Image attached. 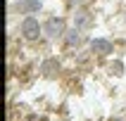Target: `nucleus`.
Instances as JSON below:
<instances>
[{"label": "nucleus", "instance_id": "f257e3e1", "mask_svg": "<svg viewBox=\"0 0 126 121\" xmlns=\"http://www.w3.org/2000/svg\"><path fill=\"white\" fill-rule=\"evenodd\" d=\"M69 19L62 14H48L43 19V40L48 45H62L64 36L69 31Z\"/></svg>", "mask_w": 126, "mask_h": 121}, {"label": "nucleus", "instance_id": "f03ea898", "mask_svg": "<svg viewBox=\"0 0 126 121\" xmlns=\"http://www.w3.org/2000/svg\"><path fill=\"white\" fill-rule=\"evenodd\" d=\"M17 36L29 45L43 40V19L41 17H19L17 21Z\"/></svg>", "mask_w": 126, "mask_h": 121}, {"label": "nucleus", "instance_id": "7ed1b4c3", "mask_svg": "<svg viewBox=\"0 0 126 121\" xmlns=\"http://www.w3.org/2000/svg\"><path fill=\"white\" fill-rule=\"evenodd\" d=\"M69 24L71 26H76L79 31H83V33H91L93 28H95V24H98V17H95V12H93L91 7H76V10H71L69 14Z\"/></svg>", "mask_w": 126, "mask_h": 121}, {"label": "nucleus", "instance_id": "20e7f679", "mask_svg": "<svg viewBox=\"0 0 126 121\" xmlns=\"http://www.w3.org/2000/svg\"><path fill=\"white\" fill-rule=\"evenodd\" d=\"M43 7H45L43 0H12L10 14L12 17H38L43 12Z\"/></svg>", "mask_w": 126, "mask_h": 121}, {"label": "nucleus", "instance_id": "39448f33", "mask_svg": "<svg viewBox=\"0 0 126 121\" xmlns=\"http://www.w3.org/2000/svg\"><path fill=\"white\" fill-rule=\"evenodd\" d=\"M88 50H91L93 57L110 59V57H114V52H117V45H114V40H112V38H107V36H91Z\"/></svg>", "mask_w": 126, "mask_h": 121}, {"label": "nucleus", "instance_id": "423d86ee", "mask_svg": "<svg viewBox=\"0 0 126 121\" xmlns=\"http://www.w3.org/2000/svg\"><path fill=\"white\" fill-rule=\"evenodd\" d=\"M88 40H91L88 33L79 31L76 26H69V31H67V36H64V40H62V48L69 50V52H79V50L88 48Z\"/></svg>", "mask_w": 126, "mask_h": 121}, {"label": "nucleus", "instance_id": "0eeeda50", "mask_svg": "<svg viewBox=\"0 0 126 121\" xmlns=\"http://www.w3.org/2000/svg\"><path fill=\"white\" fill-rule=\"evenodd\" d=\"M62 69H64V64H62L60 55H45L41 59V64H38V74L43 78H57L62 74Z\"/></svg>", "mask_w": 126, "mask_h": 121}, {"label": "nucleus", "instance_id": "6e6552de", "mask_svg": "<svg viewBox=\"0 0 126 121\" xmlns=\"http://www.w3.org/2000/svg\"><path fill=\"white\" fill-rule=\"evenodd\" d=\"M107 74L112 78H124V74H126V64H124V59L121 57H110V62H107Z\"/></svg>", "mask_w": 126, "mask_h": 121}, {"label": "nucleus", "instance_id": "1a4fd4ad", "mask_svg": "<svg viewBox=\"0 0 126 121\" xmlns=\"http://www.w3.org/2000/svg\"><path fill=\"white\" fill-rule=\"evenodd\" d=\"M69 10H76V7H86L88 5V0H64Z\"/></svg>", "mask_w": 126, "mask_h": 121}, {"label": "nucleus", "instance_id": "9d476101", "mask_svg": "<svg viewBox=\"0 0 126 121\" xmlns=\"http://www.w3.org/2000/svg\"><path fill=\"white\" fill-rule=\"evenodd\" d=\"M107 121H126V116H112V119H107Z\"/></svg>", "mask_w": 126, "mask_h": 121}, {"label": "nucleus", "instance_id": "9b49d317", "mask_svg": "<svg viewBox=\"0 0 126 121\" xmlns=\"http://www.w3.org/2000/svg\"><path fill=\"white\" fill-rule=\"evenodd\" d=\"M121 21H124V26H126V7L121 10Z\"/></svg>", "mask_w": 126, "mask_h": 121}]
</instances>
